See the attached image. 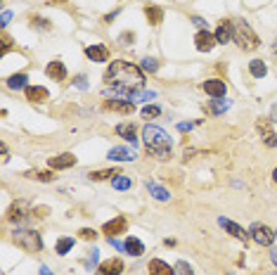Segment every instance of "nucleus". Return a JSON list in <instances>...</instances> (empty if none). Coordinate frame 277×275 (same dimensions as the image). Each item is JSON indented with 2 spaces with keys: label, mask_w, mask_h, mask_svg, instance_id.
I'll return each mask as SVG.
<instances>
[{
  "label": "nucleus",
  "mask_w": 277,
  "mask_h": 275,
  "mask_svg": "<svg viewBox=\"0 0 277 275\" xmlns=\"http://www.w3.org/2000/svg\"><path fill=\"white\" fill-rule=\"evenodd\" d=\"M104 83L126 93V95H131V93H135V90H140L145 86V76H142V71L135 64L126 62V60H116L104 71Z\"/></svg>",
  "instance_id": "f257e3e1"
},
{
  "label": "nucleus",
  "mask_w": 277,
  "mask_h": 275,
  "mask_svg": "<svg viewBox=\"0 0 277 275\" xmlns=\"http://www.w3.org/2000/svg\"><path fill=\"white\" fill-rule=\"evenodd\" d=\"M142 138H145V147L152 152L157 159L171 157V138H168L166 131H161L159 126H145Z\"/></svg>",
  "instance_id": "f03ea898"
},
{
  "label": "nucleus",
  "mask_w": 277,
  "mask_h": 275,
  "mask_svg": "<svg viewBox=\"0 0 277 275\" xmlns=\"http://www.w3.org/2000/svg\"><path fill=\"white\" fill-rule=\"evenodd\" d=\"M235 34H232V41L239 45V48L244 50V52H251V50H256L258 48V36L254 34V29H251L249 21H244V19H237L235 24Z\"/></svg>",
  "instance_id": "7ed1b4c3"
},
{
  "label": "nucleus",
  "mask_w": 277,
  "mask_h": 275,
  "mask_svg": "<svg viewBox=\"0 0 277 275\" xmlns=\"http://www.w3.org/2000/svg\"><path fill=\"white\" fill-rule=\"evenodd\" d=\"M12 242L17 247H21L24 252H41L43 242H41V233H36V230H14L12 233Z\"/></svg>",
  "instance_id": "20e7f679"
},
{
  "label": "nucleus",
  "mask_w": 277,
  "mask_h": 275,
  "mask_svg": "<svg viewBox=\"0 0 277 275\" xmlns=\"http://www.w3.org/2000/svg\"><path fill=\"white\" fill-rule=\"evenodd\" d=\"M249 235L258 242V244H261V247H270L272 240H275V233H272V230L265 226V223H254V226H251V230H249Z\"/></svg>",
  "instance_id": "39448f33"
},
{
  "label": "nucleus",
  "mask_w": 277,
  "mask_h": 275,
  "mask_svg": "<svg viewBox=\"0 0 277 275\" xmlns=\"http://www.w3.org/2000/svg\"><path fill=\"white\" fill-rule=\"evenodd\" d=\"M256 128H258V133H261V138H263V143L268 145V147H277V133L272 131L270 119H258Z\"/></svg>",
  "instance_id": "423d86ee"
},
{
  "label": "nucleus",
  "mask_w": 277,
  "mask_h": 275,
  "mask_svg": "<svg viewBox=\"0 0 277 275\" xmlns=\"http://www.w3.org/2000/svg\"><path fill=\"white\" fill-rule=\"evenodd\" d=\"M28 218V204L24 200L14 202L12 206H10V211H7V221H12V223H21V221Z\"/></svg>",
  "instance_id": "0eeeda50"
},
{
  "label": "nucleus",
  "mask_w": 277,
  "mask_h": 275,
  "mask_svg": "<svg viewBox=\"0 0 277 275\" xmlns=\"http://www.w3.org/2000/svg\"><path fill=\"white\" fill-rule=\"evenodd\" d=\"M216 34H208V31H199V34L194 36V45H197V50H201V52H211V50L216 48Z\"/></svg>",
  "instance_id": "6e6552de"
},
{
  "label": "nucleus",
  "mask_w": 277,
  "mask_h": 275,
  "mask_svg": "<svg viewBox=\"0 0 277 275\" xmlns=\"http://www.w3.org/2000/svg\"><path fill=\"white\" fill-rule=\"evenodd\" d=\"M102 107L104 109H109V112H118V114H133L131 100H104Z\"/></svg>",
  "instance_id": "1a4fd4ad"
},
{
  "label": "nucleus",
  "mask_w": 277,
  "mask_h": 275,
  "mask_svg": "<svg viewBox=\"0 0 277 275\" xmlns=\"http://www.w3.org/2000/svg\"><path fill=\"white\" fill-rule=\"evenodd\" d=\"M121 270H124V261L121 259H109V261L100 263L97 275H121Z\"/></svg>",
  "instance_id": "9d476101"
},
{
  "label": "nucleus",
  "mask_w": 277,
  "mask_h": 275,
  "mask_svg": "<svg viewBox=\"0 0 277 275\" xmlns=\"http://www.w3.org/2000/svg\"><path fill=\"white\" fill-rule=\"evenodd\" d=\"M76 164V157L71 154V152H64V154H57V157L50 159V169H71V166Z\"/></svg>",
  "instance_id": "9b49d317"
},
{
  "label": "nucleus",
  "mask_w": 277,
  "mask_h": 275,
  "mask_svg": "<svg viewBox=\"0 0 277 275\" xmlns=\"http://www.w3.org/2000/svg\"><path fill=\"white\" fill-rule=\"evenodd\" d=\"M218 223H221L225 230H228L232 237H237V240H242V242H247L249 240V233L244 230V228H239L237 223H232V221H228V218H218Z\"/></svg>",
  "instance_id": "f8f14e48"
},
{
  "label": "nucleus",
  "mask_w": 277,
  "mask_h": 275,
  "mask_svg": "<svg viewBox=\"0 0 277 275\" xmlns=\"http://www.w3.org/2000/svg\"><path fill=\"white\" fill-rule=\"evenodd\" d=\"M85 55L90 57L93 62H107V60H109V50L104 48V45H97V43H93V45H88V48H85Z\"/></svg>",
  "instance_id": "ddd939ff"
},
{
  "label": "nucleus",
  "mask_w": 277,
  "mask_h": 275,
  "mask_svg": "<svg viewBox=\"0 0 277 275\" xmlns=\"http://www.w3.org/2000/svg\"><path fill=\"white\" fill-rule=\"evenodd\" d=\"M232 34H235V26H232V21L223 19L221 24H218V29H216V41H218V43H228L230 38H232Z\"/></svg>",
  "instance_id": "4468645a"
},
{
  "label": "nucleus",
  "mask_w": 277,
  "mask_h": 275,
  "mask_svg": "<svg viewBox=\"0 0 277 275\" xmlns=\"http://www.w3.org/2000/svg\"><path fill=\"white\" fill-rule=\"evenodd\" d=\"M204 90H206L211 97H225V81H221V78L204 81Z\"/></svg>",
  "instance_id": "2eb2a0df"
},
{
  "label": "nucleus",
  "mask_w": 277,
  "mask_h": 275,
  "mask_svg": "<svg viewBox=\"0 0 277 275\" xmlns=\"http://www.w3.org/2000/svg\"><path fill=\"white\" fill-rule=\"evenodd\" d=\"M126 226H128V221H126L124 216H118V218L109 221V223H104L102 230L109 235V237H114V235H118V233H126Z\"/></svg>",
  "instance_id": "dca6fc26"
},
{
  "label": "nucleus",
  "mask_w": 277,
  "mask_h": 275,
  "mask_svg": "<svg viewBox=\"0 0 277 275\" xmlns=\"http://www.w3.org/2000/svg\"><path fill=\"white\" fill-rule=\"evenodd\" d=\"M147 270H149V275H175V270L171 268L168 263L161 261V259H152L149 266H147Z\"/></svg>",
  "instance_id": "f3484780"
},
{
  "label": "nucleus",
  "mask_w": 277,
  "mask_h": 275,
  "mask_svg": "<svg viewBox=\"0 0 277 275\" xmlns=\"http://www.w3.org/2000/svg\"><path fill=\"white\" fill-rule=\"evenodd\" d=\"M50 97V93L43 86H28L26 88V100L28 102H45Z\"/></svg>",
  "instance_id": "a211bd4d"
},
{
  "label": "nucleus",
  "mask_w": 277,
  "mask_h": 275,
  "mask_svg": "<svg viewBox=\"0 0 277 275\" xmlns=\"http://www.w3.org/2000/svg\"><path fill=\"white\" fill-rule=\"evenodd\" d=\"M138 157L135 152L126 150V147H111L109 150V159L111 161H133V159Z\"/></svg>",
  "instance_id": "6ab92c4d"
},
{
  "label": "nucleus",
  "mask_w": 277,
  "mask_h": 275,
  "mask_svg": "<svg viewBox=\"0 0 277 275\" xmlns=\"http://www.w3.org/2000/svg\"><path fill=\"white\" fill-rule=\"evenodd\" d=\"M45 71H48V76L50 78H55V81H64V78H67V67H64L62 62H57V60L55 62H50Z\"/></svg>",
  "instance_id": "aec40b11"
},
{
  "label": "nucleus",
  "mask_w": 277,
  "mask_h": 275,
  "mask_svg": "<svg viewBox=\"0 0 277 275\" xmlns=\"http://www.w3.org/2000/svg\"><path fill=\"white\" fill-rule=\"evenodd\" d=\"M145 17L149 24H161V19H164V10H161L159 5H145Z\"/></svg>",
  "instance_id": "412c9836"
},
{
  "label": "nucleus",
  "mask_w": 277,
  "mask_h": 275,
  "mask_svg": "<svg viewBox=\"0 0 277 275\" xmlns=\"http://www.w3.org/2000/svg\"><path fill=\"white\" fill-rule=\"evenodd\" d=\"M116 133H118L121 138H126V140H128L131 145L138 143V138H135V126H133V124H118V126H116Z\"/></svg>",
  "instance_id": "4be33fe9"
},
{
  "label": "nucleus",
  "mask_w": 277,
  "mask_h": 275,
  "mask_svg": "<svg viewBox=\"0 0 277 275\" xmlns=\"http://www.w3.org/2000/svg\"><path fill=\"white\" fill-rule=\"evenodd\" d=\"M124 244H126V252L131 256H142V252H145V244H142L138 237H128Z\"/></svg>",
  "instance_id": "5701e85b"
},
{
  "label": "nucleus",
  "mask_w": 277,
  "mask_h": 275,
  "mask_svg": "<svg viewBox=\"0 0 277 275\" xmlns=\"http://www.w3.org/2000/svg\"><path fill=\"white\" fill-rule=\"evenodd\" d=\"M26 81H28L26 74H12L10 78H7V88L21 90V88H26Z\"/></svg>",
  "instance_id": "b1692460"
},
{
  "label": "nucleus",
  "mask_w": 277,
  "mask_h": 275,
  "mask_svg": "<svg viewBox=\"0 0 277 275\" xmlns=\"http://www.w3.org/2000/svg\"><path fill=\"white\" fill-rule=\"evenodd\" d=\"M88 176H90V180H107V178L121 176V171H118V169H102V171H90Z\"/></svg>",
  "instance_id": "393cba45"
},
{
  "label": "nucleus",
  "mask_w": 277,
  "mask_h": 275,
  "mask_svg": "<svg viewBox=\"0 0 277 275\" xmlns=\"http://www.w3.org/2000/svg\"><path fill=\"white\" fill-rule=\"evenodd\" d=\"M249 71L254 78H263L268 74V67H265L263 60H254V62H249Z\"/></svg>",
  "instance_id": "a878e982"
},
{
  "label": "nucleus",
  "mask_w": 277,
  "mask_h": 275,
  "mask_svg": "<svg viewBox=\"0 0 277 275\" xmlns=\"http://www.w3.org/2000/svg\"><path fill=\"white\" fill-rule=\"evenodd\" d=\"M147 190H149V195H152L154 200H159V202H166L171 195H168V190H164L161 185H157V183H147Z\"/></svg>",
  "instance_id": "bb28decb"
},
{
  "label": "nucleus",
  "mask_w": 277,
  "mask_h": 275,
  "mask_svg": "<svg viewBox=\"0 0 277 275\" xmlns=\"http://www.w3.org/2000/svg\"><path fill=\"white\" fill-rule=\"evenodd\" d=\"M26 178L41 180V183H52V180H55V173L52 171H26Z\"/></svg>",
  "instance_id": "cd10ccee"
},
{
  "label": "nucleus",
  "mask_w": 277,
  "mask_h": 275,
  "mask_svg": "<svg viewBox=\"0 0 277 275\" xmlns=\"http://www.w3.org/2000/svg\"><path fill=\"white\" fill-rule=\"evenodd\" d=\"M74 247V240H71V237H62V240L57 242V247H55V252L59 256H64V254H69V249Z\"/></svg>",
  "instance_id": "c85d7f7f"
},
{
  "label": "nucleus",
  "mask_w": 277,
  "mask_h": 275,
  "mask_svg": "<svg viewBox=\"0 0 277 275\" xmlns=\"http://www.w3.org/2000/svg\"><path fill=\"white\" fill-rule=\"evenodd\" d=\"M111 185H114V190H128L131 187V178L128 176H116L111 180Z\"/></svg>",
  "instance_id": "c756f323"
},
{
  "label": "nucleus",
  "mask_w": 277,
  "mask_h": 275,
  "mask_svg": "<svg viewBox=\"0 0 277 275\" xmlns=\"http://www.w3.org/2000/svg\"><path fill=\"white\" fill-rule=\"evenodd\" d=\"M175 275H194V270H192V266H190V263L187 261H178L175 263Z\"/></svg>",
  "instance_id": "7c9ffc66"
},
{
  "label": "nucleus",
  "mask_w": 277,
  "mask_h": 275,
  "mask_svg": "<svg viewBox=\"0 0 277 275\" xmlns=\"http://www.w3.org/2000/svg\"><path fill=\"white\" fill-rule=\"evenodd\" d=\"M230 107V100H221V97H216V102L211 104V112L213 114H221V112H225Z\"/></svg>",
  "instance_id": "2f4dec72"
},
{
  "label": "nucleus",
  "mask_w": 277,
  "mask_h": 275,
  "mask_svg": "<svg viewBox=\"0 0 277 275\" xmlns=\"http://www.w3.org/2000/svg\"><path fill=\"white\" fill-rule=\"evenodd\" d=\"M154 97V93L152 90H149V93H140V90H135V93H131V95H128V100H138V102H147V100H152Z\"/></svg>",
  "instance_id": "473e14b6"
},
{
  "label": "nucleus",
  "mask_w": 277,
  "mask_h": 275,
  "mask_svg": "<svg viewBox=\"0 0 277 275\" xmlns=\"http://www.w3.org/2000/svg\"><path fill=\"white\" fill-rule=\"evenodd\" d=\"M142 69H145V71H149V74H154V71L159 69V62H157L154 57H145V60H142Z\"/></svg>",
  "instance_id": "72a5a7b5"
},
{
  "label": "nucleus",
  "mask_w": 277,
  "mask_h": 275,
  "mask_svg": "<svg viewBox=\"0 0 277 275\" xmlns=\"http://www.w3.org/2000/svg\"><path fill=\"white\" fill-rule=\"evenodd\" d=\"M159 114H161V109H159V107H154V104H149V107L142 109V117H145V119H154V117H159Z\"/></svg>",
  "instance_id": "f704fd0d"
},
{
  "label": "nucleus",
  "mask_w": 277,
  "mask_h": 275,
  "mask_svg": "<svg viewBox=\"0 0 277 275\" xmlns=\"http://www.w3.org/2000/svg\"><path fill=\"white\" fill-rule=\"evenodd\" d=\"M31 24H34V26H38V29H43V31H50V21L48 19H43V17H34V19H31Z\"/></svg>",
  "instance_id": "c9c22d12"
},
{
  "label": "nucleus",
  "mask_w": 277,
  "mask_h": 275,
  "mask_svg": "<svg viewBox=\"0 0 277 275\" xmlns=\"http://www.w3.org/2000/svg\"><path fill=\"white\" fill-rule=\"evenodd\" d=\"M78 235H81V240H95V237H97V233H95V230H90V228H83Z\"/></svg>",
  "instance_id": "e433bc0d"
},
{
  "label": "nucleus",
  "mask_w": 277,
  "mask_h": 275,
  "mask_svg": "<svg viewBox=\"0 0 277 275\" xmlns=\"http://www.w3.org/2000/svg\"><path fill=\"white\" fill-rule=\"evenodd\" d=\"M118 41H121V45H131V43L135 41V34H133V31H126V34L121 36Z\"/></svg>",
  "instance_id": "4c0bfd02"
},
{
  "label": "nucleus",
  "mask_w": 277,
  "mask_h": 275,
  "mask_svg": "<svg viewBox=\"0 0 277 275\" xmlns=\"http://www.w3.org/2000/svg\"><path fill=\"white\" fill-rule=\"evenodd\" d=\"M97 256H100L97 254V249H93L90 254H88V259H85V266H88V268H93V266L97 263Z\"/></svg>",
  "instance_id": "58836bf2"
},
{
  "label": "nucleus",
  "mask_w": 277,
  "mask_h": 275,
  "mask_svg": "<svg viewBox=\"0 0 277 275\" xmlns=\"http://www.w3.org/2000/svg\"><path fill=\"white\" fill-rule=\"evenodd\" d=\"M74 83H76V88H81V90L88 88V78H85V76H76V78H74Z\"/></svg>",
  "instance_id": "ea45409f"
},
{
  "label": "nucleus",
  "mask_w": 277,
  "mask_h": 275,
  "mask_svg": "<svg viewBox=\"0 0 277 275\" xmlns=\"http://www.w3.org/2000/svg\"><path fill=\"white\" fill-rule=\"evenodd\" d=\"M12 19V12H3L0 14V26H7V21Z\"/></svg>",
  "instance_id": "a19ab883"
},
{
  "label": "nucleus",
  "mask_w": 277,
  "mask_h": 275,
  "mask_svg": "<svg viewBox=\"0 0 277 275\" xmlns=\"http://www.w3.org/2000/svg\"><path fill=\"white\" fill-rule=\"evenodd\" d=\"M197 124H199V121H194V124H178V131H182V133H185V131H192Z\"/></svg>",
  "instance_id": "79ce46f5"
},
{
  "label": "nucleus",
  "mask_w": 277,
  "mask_h": 275,
  "mask_svg": "<svg viewBox=\"0 0 277 275\" xmlns=\"http://www.w3.org/2000/svg\"><path fill=\"white\" fill-rule=\"evenodd\" d=\"M7 50H10V38L3 34V52H7Z\"/></svg>",
  "instance_id": "37998d69"
},
{
  "label": "nucleus",
  "mask_w": 277,
  "mask_h": 275,
  "mask_svg": "<svg viewBox=\"0 0 277 275\" xmlns=\"http://www.w3.org/2000/svg\"><path fill=\"white\" fill-rule=\"evenodd\" d=\"M192 21H194V24H197V26L201 29V31H204V19H201V17H194Z\"/></svg>",
  "instance_id": "c03bdc74"
},
{
  "label": "nucleus",
  "mask_w": 277,
  "mask_h": 275,
  "mask_svg": "<svg viewBox=\"0 0 277 275\" xmlns=\"http://www.w3.org/2000/svg\"><path fill=\"white\" fill-rule=\"evenodd\" d=\"M270 259H272V263L277 266V249H272V252H270Z\"/></svg>",
  "instance_id": "a18cd8bd"
},
{
  "label": "nucleus",
  "mask_w": 277,
  "mask_h": 275,
  "mask_svg": "<svg viewBox=\"0 0 277 275\" xmlns=\"http://www.w3.org/2000/svg\"><path fill=\"white\" fill-rule=\"evenodd\" d=\"M270 121H277V104L272 107V119H270Z\"/></svg>",
  "instance_id": "49530a36"
},
{
  "label": "nucleus",
  "mask_w": 277,
  "mask_h": 275,
  "mask_svg": "<svg viewBox=\"0 0 277 275\" xmlns=\"http://www.w3.org/2000/svg\"><path fill=\"white\" fill-rule=\"evenodd\" d=\"M41 275H52V273H50V270L45 268V266H43V268H41Z\"/></svg>",
  "instance_id": "de8ad7c7"
},
{
  "label": "nucleus",
  "mask_w": 277,
  "mask_h": 275,
  "mask_svg": "<svg viewBox=\"0 0 277 275\" xmlns=\"http://www.w3.org/2000/svg\"><path fill=\"white\" fill-rule=\"evenodd\" d=\"M57 3H64V0H48V5H57Z\"/></svg>",
  "instance_id": "09e8293b"
},
{
  "label": "nucleus",
  "mask_w": 277,
  "mask_h": 275,
  "mask_svg": "<svg viewBox=\"0 0 277 275\" xmlns=\"http://www.w3.org/2000/svg\"><path fill=\"white\" fill-rule=\"evenodd\" d=\"M272 178H275V183H277V169H275V171H272Z\"/></svg>",
  "instance_id": "8fccbe9b"
},
{
  "label": "nucleus",
  "mask_w": 277,
  "mask_h": 275,
  "mask_svg": "<svg viewBox=\"0 0 277 275\" xmlns=\"http://www.w3.org/2000/svg\"><path fill=\"white\" fill-rule=\"evenodd\" d=\"M275 235H277V233H275Z\"/></svg>",
  "instance_id": "3c124183"
}]
</instances>
